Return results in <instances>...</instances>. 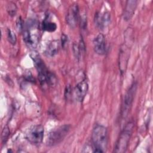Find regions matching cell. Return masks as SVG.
<instances>
[{"instance_id": "6da1fadb", "label": "cell", "mask_w": 153, "mask_h": 153, "mask_svg": "<svg viewBox=\"0 0 153 153\" xmlns=\"http://www.w3.org/2000/svg\"><path fill=\"white\" fill-rule=\"evenodd\" d=\"M30 57L37 69L38 78L41 86L44 88L53 85L56 82V78L54 75L47 69L39 54L35 52L31 54Z\"/></svg>"}, {"instance_id": "7a4b0ae2", "label": "cell", "mask_w": 153, "mask_h": 153, "mask_svg": "<svg viewBox=\"0 0 153 153\" xmlns=\"http://www.w3.org/2000/svg\"><path fill=\"white\" fill-rule=\"evenodd\" d=\"M23 30V40L26 45L31 49L36 48L40 38L39 24L38 22L35 20H27Z\"/></svg>"}, {"instance_id": "3957f363", "label": "cell", "mask_w": 153, "mask_h": 153, "mask_svg": "<svg viewBox=\"0 0 153 153\" xmlns=\"http://www.w3.org/2000/svg\"><path fill=\"white\" fill-rule=\"evenodd\" d=\"M108 131L106 128L100 124H96L92 131L91 141L94 146V152H104L108 145Z\"/></svg>"}, {"instance_id": "277c9868", "label": "cell", "mask_w": 153, "mask_h": 153, "mask_svg": "<svg viewBox=\"0 0 153 153\" xmlns=\"http://www.w3.org/2000/svg\"><path fill=\"white\" fill-rule=\"evenodd\" d=\"M134 124L132 122L128 123L121 131L119 137L116 142L114 152L123 153L126 152L128 146L129 141L133 131Z\"/></svg>"}, {"instance_id": "5b68a950", "label": "cell", "mask_w": 153, "mask_h": 153, "mask_svg": "<svg viewBox=\"0 0 153 153\" xmlns=\"http://www.w3.org/2000/svg\"><path fill=\"white\" fill-rule=\"evenodd\" d=\"M69 130V125H63L54 129L49 133L47 144L49 146H54L59 143L67 135Z\"/></svg>"}, {"instance_id": "8992f818", "label": "cell", "mask_w": 153, "mask_h": 153, "mask_svg": "<svg viewBox=\"0 0 153 153\" xmlns=\"http://www.w3.org/2000/svg\"><path fill=\"white\" fill-rule=\"evenodd\" d=\"M136 84L133 83L124 96L121 108V117L123 119L127 117L130 112L133 101V98L136 91Z\"/></svg>"}, {"instance_id": "52a82bcc", "label": "cell", "mask_w": 153, "mask_h": 153, "mask_svg": "<svg viewBox=\"0 0 153 153\" xmlns=\"http://www.w3.org/2000/svg\"><path fill=\"white\" fill-rule=\"evenodd\" d=\"M44 129L41 125H35L30 128L26 133V138L32 144L38 145L42 141Z\"/></svg>"}, {"instance_id": "ba28073f", "label": "cell", "mask_w": 153, "mask_h": 153, "mask_svg": "<svg viewBox=\"0 0 153 153\" xmlns=\"http://www.w3.org/2000/svg\"><path fill=\"white\" fill-rule=\"evenodd\" d=\"M79 20V8L77 4H73L68 8L66 20L68 25L71 27H75Z\"/></svg>"}, {"instance_id": "9c48e42d", "label": "cell", "mask_w": 153, "mask_h": 153, "mask_svg": "<svg viewBox=\"0 0 153 153\" xmlns=\"http://www.w3.org/2000/svg\"><path fill=\"white\" fill-rule=\"evenodd\" d=\"M130 51L129 48L126 44H123L120 51L119 56V68L121 73H124L127 68V65L129 58Z\"/></svg>"}, {"instance_id": "30bf717a", "label": "cell", "mask_w": 153, "mask_h": 153, "mask_svg": "<svg viewBox=\"0 0 153 153\" xmlns=\"http://www.w3.org/2000/svg\"><path fill=\"white\" fill-rule=\"evenodd\" d=\"M88 88V84L85 79H82L81 81L78 82L75 88L74 94L76 99L78 102H82Z\"/></svg>"}, {"instance_id": "8fae6325", "label": "cell", "mask_w": 153, "mask_h": 153, "mask_svg": "<svg viewBox=\"0 0 153 153\" xmlns=\"http://www.w3.org/2000/svg\"><path fill=\"white\" fill-rule=\"evenodd\" d=\"M137 5V1L128 0L126 1L125 7L123 11L124 20L128 21L130 20L134 14Z\"/></svg>"}, {"instance_id": "7c38bea8", "label": "cell", "mask_w": 153, "mask_h": 153, "mask_svg": "<svg viewBox=\"0 0 153 153\" xmlns=\"http://www.w3.org/2000/svg\"><path fill=\"white\" fill-rule=\"evenodd\" d=\"M94 51L99 54L103 55L106 51V44L105 36L102 33H99L96 36L93 41Z\"/></svg>"}, {"instance_id": "4fadbf2b", "label": "cell", "mask_w": 153, "mask_h": 153, "mask_svg": "<svg viewBox=\"0 0 153 153\" xmlns=\"http://www.w3.org/2000/svg\"><path fill=\"white\" fill-rule=\"evenodd\" d=\"M110 19L111 15L108 12H104L102 14L97 13L94 17V22L96 26L102 29L109 25Z\"/></svg>"}, {"instance_id": "5bb4252c", "label": "cell", "mask_w": 153, "mask_h": 153, "mask_svg": "<svg viewBox=\"0 0 153 153\" xmlns=\"http://www.w3.org/2000/svg\"><path fill=\"white\" fill-rule=\"evenodd\" d=\"M59 41L57 40H53L48 44L45 51V53L47 56L53 57L59 51Z\"/></svg>"}, {"instance_id": "9a60e30c", "label": "cell", "mask_w": 153, "mask_h": 153, "mask_svg": "<svg viewBox=\"0 0 153 153\" xmlns=\"http://www.w3.org/2000/svg\"><path fill=\"white\" fill-rule=\"evenodd\" d=\"M42 29L45 31L52 32L56 30L57 25L55 23L50 21L48 20V18H45L42 22Z\"/></svg>"}, {"instance_id": "2e32d148", "label": "cell", "mask_w": 153, "mask_h": 153, "mask_svg": "<svg viewBox=\"0 0 153 153\" xmlns=\"http://www.w3.org/2000/svg\"><path fill=\"white\" fill-rule=\"evenodd\" d=\"M7 10L11 16H14L16 15L17 12V7L14 2H10L7 6Z\"/></svg>"}, {"instance_id": "e0dca14e", "label": "cell", "mask_w": 153, "mask_h": 153, "mask_svg": "<svg viewBox=\"0 0 153 153\" xmlns=\"http://www.w3.org/2000/svg\"><path fill=\"white\" fill-rule=\"evenodd\" d=\"M7 38L8 41L12 44L15 45L17 41V37L16 34L14 33L13 30H11L10 29H8L7 30Z\"/></svg>"}, {"instance_id": "ac0fdd59", "label": "cell", "mask_w": 153, "mask_h": 153, "mask_svg": "<svg viewBox=\"0 0 153 153\" xmlns=\"http://www.w3.org/2000/svg\"><path fill=\"white\" fill-rule=\"evenodd\" d=\"M10 135V130L9 128L7 126H5L4 129L2 130V134H1V137H2V143H4L7 142L8 136Z\"/></svg>"}, {"instance_id": "d6986e66", "label": "cell", "mask_w": 153, "mask_h": 153, "mask_svg": "<svg viewBox=\"0 0 153 153\" xmlns=\"http://www.w3.org/2000/svg\"><path fill=\"white\" fill-rule=\"evenodd\" d=\"M68 36L63 33L62 34V36H61V44H62V46L63 48H65L68 44Z\"/></svg>"}, {"instance_id": "ffe728a7", "label": "cell", "mask_w": 153, "mask_h": 153, "mask_svg": "<svg viewBox=\"0 0 153 153\" xmlns=\"http://www.w3.org/2000/svg\"><path fill=\"white\" fill-rule=\"evenodd\" d=\"M23 22H22V18L20 17H18L17 21H16V26H17V29L19 30V31H21V30H23Z\"/></svg>"}]
</instances>
